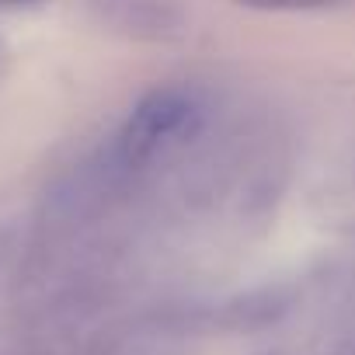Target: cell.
<instances>
[{"label":"cell","instance_id":"6da1fadb","mask_svg":"<svg viewBox=\"0 0 355 355\" xmlns=\"http://www.w3.org/2000/svg\"><path fill=\"white\" fill-rule=\"evenodd\" d=\"M202 122V101L189 87H157L136 101L115 136V153L125 167H139L157 153L185 143Z\"/></svg>","mask_w":355,"mask_h":355},{"label":"cell","instance_id":"7a4b0ae2","mask_svg":"<svg viewBox=\"0 0 355 355\" xmlns=\"http://www.w3.org/2000/svg\"><path fill=\"white\" fill-rule=\"evenodd\" d=\"M0 4H32V0H0Z\"/></svg>","mask_w":355,"mask_h":355}]
</instances>
